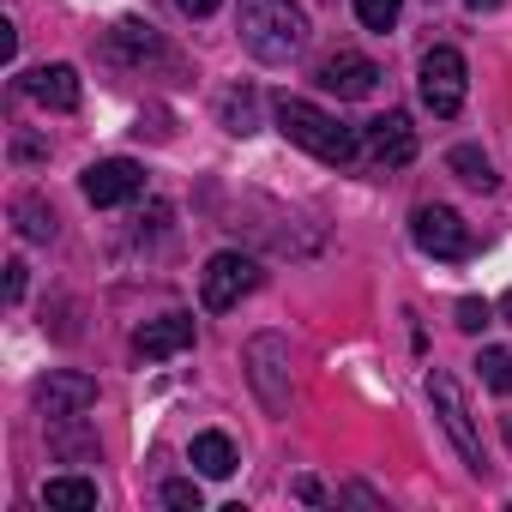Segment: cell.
I'll return each instance as SVG.
<instances>
[{
    "label": "cell",
    "mask_w": 512,
    "mask_h": 512,
    "mask_svg": "<svg viewBox=\"0 0 512 512\" xmlns=\"http://www.w3.org/2000/svg\"><path fill=\"white\" fill-rule=\"evenodd\" d=\"M235 31L241 49L266 67H290L308 49V13L296 0H235Z\"/></svg>",
    "instance_id": "6da1fadb"
},
{
    "label": "cell",
    "mask_w": 512,
    "mask_h": 512,
    "mask_svg": "<svg viewBox=\"0 0 512 512\" xmlns=\"http://www.w3.org/2000/svg\"><path fill=\"white\" fill-rule=\"evenodd\" d=\"M272 115H278V133L290 139V145H302L308 157H320V163H356V151H362V133L356 127H344L338 115H326V109H314V103H302V97H278L272 103Z\"/></svg>",
    "instance_id": "7a4b0ae2"
},
{
    "label": "cell",
    "mask_w": 512,
    "mask_h": 512,
    "mask_svg": "<svg viewBox=\"0 0 512 512\" xmlns=\"http://www.w3.org/2000/svg\"><path fill=\"white\" fill-rule=\"evenodd\" d=\"M241 368H247V386H253V398H260L272 416H290V404H296V386H290V344H284L278 332L247 338V350H241Z\"/></svg>",
    "instance_id": "3957f363"
},
{
    "label": "cell",
    "mask_w": 512,
    "mask_h": 512,
    "mask_svg": "<svg viewBox=\"0 0 512 512\" xmlns=\"http://www.w3.org/2000/svg\"><path fill=\"white\" fill-rule=\"evenodd\" d=\"M428 404H434L440 428L452 434V446H458L464 470H470V476H488V452H482L476 416H470V404H464V386H458V380H452L446 368H434V374H428Z\"/></svg>",
    "instance_id": "277c9868"
},
{
    "label": "cell",
    "mask_w": 512,
    "mask_h": 512,
    "mask_svg": "<svg viewBox=\"0 0 512 512\" xmlns=\"http://www.w3.org/2000/svg\"><path fill=\"white\" fill-rule=\"evenodd\" d=\"M416 91H422V109L434 121H452L464 109V91H470V73H464V55L458 49H428L422 67H416Z\"/></svg>",
    "instance_id": "5b68a950"
},
{
    "label": "cell",
    "mask_w": 512,
    "mask_h": 512,
    "mask_svg": "<svg viewBox=\"0 0 512 512\" xmlns=\"http://www.w3.org/2000/svg\"><path fill=\"white\" fill-rule=\"evenodd\" d=\"M253 290H260V260H247V253H235V247L211 253L205 272H199V302H205L211 314L235 308V302L253 296Z\"/></svg>",
    "instance_id": "8992f818"
},
{
    "label": "cell",
    "mask_w": 512,
    "mask_h": 512,
    "mask_svg": "<svg viewBox=\"0 0 512 512\" xmlns=\"http://www.w3.org/2000/svg\"><path fill=\"white\" fill-rule=\"evenodd\" d=\"M410 235H416V247L428 253V260H470V223L452 211V205H416V217H410Z\"/></svg>",
    "instance_id": "52a82bcc"
},
{
    "label": "cell",
    "mask_w": 512,
    "mask_h": 512,
    "mask_svg": "<svg viewBox=\"0 0 512 512\" xmlns=\"http://www.w3.org/2000/svg\"><path fill=\"white\" fill-rule=\"evenodd\" d=\"M37 416L43 422H79L91 404H97V380L79 374V368H55L49 380H37Z\"/></svg>",
    "instance_id": "ba28073f"
},
{
    "label": "cell",
    "mask_w": 512,
    "mask_h": 512,
    "mask_svg": "<svg viewBox=\"0 0 512 512\" xmlns=\"http://www.w3.org/2000/svg\"><path fill=\"white\" fill-rule=\"evenodd\" d=\"M79 187H85V199H91L97 211H109V205H127V199L145 193V169H139L133 157H103V163H91V169L79 175Z\"/></svg>",
    "instance_id": "9c48e42d"
},
{
    "label": "cell",
    "mask_w": 512,
    "mask_h": 512,
    "mask_svg": "<svg viewBox=\"0 0 512 512\" xmlns=\"http://www.w3.org/2000/svg\"><path fill=\"white\" fill-rule=\"evenodd\" d=\"M362 151H368L374 169H404V163L416 157V127H410V115H404V109H386L380 121H368V127H362Z\"/></svg>",
    "instance_id": "30bf717a"
},
{
    "label": "cell",
    "mask_w": 512,
    "mask_h": 512,
    "mask_svg": "<svg viewBox=\"0 0 512 512\" xmlns=\"http://www.w3.org/2000/svg\"><path fill=\"white\" fill-rule=\"evenodd\" d=\"M314 85L332 91V97H344V103H356V97H374V91H380V67H374L368 55L338 49V55H326V61L314 67Z\"/></svg>",
    "instance_id": "8fae6325"
},
{
    "label": "cell",
    "mask_w": 512,
    "mask_h": 512,
    "mask_svg": "<svg viewBox=\"0 0 512 512\" xmlns=\"http://www.w3.org/2000/svg\"><path fill=\"white\" fill-rule=\"evenodd\" d=\"M133 350H139L145 362H169V356L193 350V314H163V320H145V326L133 332Z\"/></svg>",
    "instance_id": "7c38bea8"
},
{
    "label": "cell",
    "mask_w": 512,
    "mask_h": 512,
    "mask_svg": "<svg viewBox=\"0 0 512 512\" xmlns=\"http://www.w3.org/2000/svg\"><path fill=\"white\" fill-rule=\"evenodd\" d=\"M19 85H25V97H31V103H43V109H61V115H73V109H79V73H73L67 61L37 67V73H25Z\"/></svg>",
    "instance_id": "4fadbf2b"
},
{
    "label": "cell",
    "mask_w": 512,
    "mask_h": 512,
    "mask_svg": "<svg viewBox=\"0 0 512 512\" xmlns=\"http://www.w3.org/2000/svg\"><path fill=\"white\" fill-rule=\"evenodd\" d=\"M109 61L145 67V61H169V49H163V37H157L145 19H121V25L109 31Z\"/></svg>",
    "instance_id": "5bb4252c"
},
{
    "label": "cell",
    "mask_w": 512,
    "mask_h": 512,
    "mask_svg": "<svg viewBox=\"0 0 512 512\" xmlns=\"http://www.w3.org/2000/svg\"><path fill=\"white\" fill-rule=\"evenodd\" d=\"M13 223H19L25 241H55L61 235V217H55V205L43 193H19L13 199Z\"/></svg>",
    "instance_id": "9a60e30c"
},
{
    "label": "cell",
    "mask_w": 512,
    "mask_h": 512,
    "mask_svg": "<svg viewBox=\"0 0 512 512\" xmlns=\"http://www.w3.org/2000/svg\"><path fill=\"white\" fill-rule=\"evenodd\" d=\"M235 464H241V458H235V440H229V434H217V428H211V434H193V470H199V476L223 482V476H235Z\"/></svg>",
    "instance_id": "2e32d148"
},
{
    "label": "cell",
    "mask_w": 512,
    "mask_h": 512,
    "mask_svg": "<svg viewBox=\"0 0 512 512\" xmlns=\"http://www.w3.org/2000/svg\"><path fill=\"white\" fill-rule=\"evenodd\" d=\"M43 506L49 512H97V482L91 476H49L43 482Z\"/></svg>",
    "instance_id": "e0dca14e"
},
{
    "label": "cell",
    "mask_w": 512,
    "mask_h": 512,
    "mask_svg": "<svg viewBox=\"0 0 512 512\" xmlns=\"http://www.w3.org/2000/svg\"><path fill=\"white\" fill-rule=\"evenodd\" d=\"M217 115H223V127H229L235 139H247V133H260V97H253L247 85H235V91H223V103H217Z\"/></svg>",
    "instance_id": "ac0fdd59"
},
{
    "label": "cell",
    "mask_w": 512,
    "mask_h": 512,
    "mask_svg": "<svg viewBox=\"0 0 512 512\" xmlns=\"http://www.w3.org/2000/svg\"><path fill=\"white\" fill-rule=\"evenodd\" d=\"M446 169H452L464 187H476V193H488V187H494V163H488L476 145H452V151H446Z\"/></svg>",
    "instance_id": "d6986e66"
},
{
    "label": "cell",
    "mask_w": 512,
    "mask_h": 512,
    "mask_svg": "<svg viewBox=\"0 0 512 512\" xmlns=\"http://www.w3.org/2000/svg\"><path fill=\"white\" fill-rule=\"evenodd\" d=\"M476 374L488 392H512V350H482L476 356Z\"/></svg>",
    "instance_id": "ffe728a7"
},
{
    "label": "cell",
    "mask_w": 512,
    "mask_h": 512,
    "mask_svg": "<svg viewBox=\"0 0 512 512\" xmlns=\"http://www.w3.org/2000/svg\"><path fill=\"white\" fill-rule=\"evenodd\" d=\"M398 13H404V0H356V19H362L368 31H380V37L398 25Z\"/></svg>",
    "instance_id": "44dd1931"
},
{
    "label": "cell",
    "mask_w": 512,
    "mask_h": 512,
    "mask_svg": "<svg viewBox=\"0 0 512 512\" xmlns=\"http://www.w3.org/2000/svg\"><path fill=\"white\" fill-rule=\"evenodd\" d=\"M163 506H175V512H199V506H205V494H199V482L175 476V482H163Z\"/></svg>",
    "instance_id": "7402d4cb"
},
{
    "label": "cell",
    "mask_w": 512,
    "mask_h": 512,
    "mask_svg": "<svg viewBox=\"0 0 512 512\" xmlns=\"http://www.w3.org/2000/svg\"><path fill=\"white\" fill-rule=\"evenodd\" d=\"M488 320H494V314H488V302H476V296H464V302H458V332H482Z\"/></svg>",
    "instance_id": "603a6c76"
},
{
    "label": "cell",
    "mask_w": 512,
    "mask_h": 512,
    "mask_svg": "<svg viewBox=\"0 0 512 512\" xmlns=\"http://www.w3.org/2000/svg\"><path fill=\"white\" fill-rule=\"evenodd\" d=\"M55 452H67V458H97V440H85V434H61V422H55Z\"/></svg>",
    "instance_id": "cb8c5ba5"
},
{
    "label": "cell",
    "mask_w": 512,
    "mask_h": 512,
    "mask_svg": "<svg viewBox=\"0 0 512 512\" xmlns=\"http://www.w3.org/2000/svg\"><path fill=\"white\" fill-rule=\"evenodd\" d=\"M7 302H25V260H7Z\"/></svg>",
    "instance_id": "d4e9b609"
},
{
    "label": "cell",
    "mask_w": 512,
    "mask_h": 512,
    "mask_svg": "<svg viewBox=\"0 0 512 512\" xmlns=\"http://www.w3.org/2000/svg\"><path fill=\"white\" fill-rule=\"evenodd\" d=\"M175 7H181L187 19H211V13H217V0H175Z\"/></svg>",
    "instance_id": "484cf974"
},
{
    "label": "cell",
    "mask_w": 512,
    "mask_h": 512,
    "mask_svg": "<svg viewBox=\"0 0 512 512\" xmlns=\"http://www.w3.org/2000/svg\"><path fill=\"white\" fill-rule=\"evenodd\" d=\"M19 55V31L13 25H0V61H13Z\"/></svg>",
    "instance_id": "4316f807"
},
{
    "label": "cell",
    "mask_w": 512,
    "mask_h": 512,
    "mask_svg": "<svg viewBox=\"0 0 512 512\" xmlns=\"http://www.w3.org/2000/svg\"><path fill=\"white\" fill-rule=\"evenodd\" d=\"M464 7H476V13H494V7H506V0H464Z\"/></svg>",
    "instance_id": "83f0119b"
},
{
    "label": "cell",
    "mask_w": 512,
    "mask_h": 512,
    "mask_svg": "<svg viewBox=\"0 0 512 512\" xmlns=\"http://www.w3.org/2000/svg\"><path fill=\"white\" fill-rule=\"evenodd\" d=\"M500 314H506V326H512V290H506V296H500Z\"/></svg>",
    "instance_id": "f1b7e54d"
},
{
    "label": "cell",
    "mask_w": 512,
    "mask_h": 512,
    "mask_svg": "<svg viewBox=\"0 0 512 512\" xmlns=\"http://www.w3.org/2000/svg\"><path fill=\"white\" fill-rule=\"evenodd\" d=\"M506 446H512V416H506Z\"/></svg>",
    "instance_id": "f546056e"
}]
</instances>
